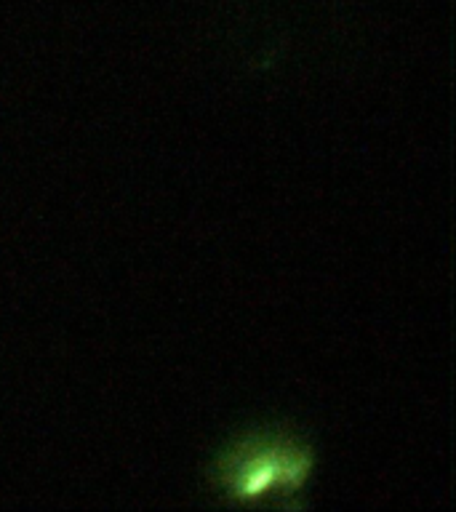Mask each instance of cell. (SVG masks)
Here are the masks:
<instances>
[{
    "label": "cell",
    "mask_w": 456,
    "mask_h": 512,
    "mask_svg": "<svg viewBox=\"0 0 456 512\" xmlns=\"http://www.w3.org/2000/svg\"><path fill=\"white\" fill-rule=\"evenodd\" d=\"M312 470V454L296 432L262 427L240 435L216 456L214 486L224 496L254 499L262 494L294 491Z\"/></svg>",
    "instance_id": "obj_1"
}]
</instances>
